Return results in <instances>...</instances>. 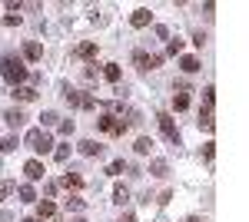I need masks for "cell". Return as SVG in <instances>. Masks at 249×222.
Wrapping results in <instances>:
<instances>
[{
	"label": "cell",
	"instance_id": "8d00e7d4",
	"mask_svg": "<svg viewBox=\"0 0 249 222\" xmlns=\"http://www.w3.org/2000/svg\"><path fill=\"white\" fill-rule=\"evenodd\" d=\"M20 222H37V219H20Z\"/></svg>",
	"mask_w": 249,
	"mask_h": 222
},
{
	"label": "cell",
	"instance_id": "6da1fadb",
	"mask_svg": "<svg viewBox=\"0 0 249 222\" xmlns=\"http://www.w3.org/2000/svg\"><path fill=\"white\" fill-rule=\"evenodd\" d=\"M0 76L10 83V86H23V80H27V67H23V60L14 53H7L0 60Z\"/></svg>",
	"mask_w": 249,
	"mask_h": 222
},
{
	"label": "cell",
	"instance_id": "83f0119b",
	"mask_svg": "<svg viewBox=\"0 0 249 222\" xmlns=\"http://www.w3.org/2000/svg\"><path fill=\"white\" fill-rule=\"evenodd\" d=\"M83 205H87V203H83V199H80V196H70V199H67V209H77V212H80V209H83Z\"/></svg>",
	"mask_w": 249,
	"mask_h": 222
},
{
	"label": "cell",
	"instance_id": "e575fe53",
	"mask_svg": "<svg viewBox=\"0 0 249 222\" xmlns=\"http://www.w3.org/2000/svg\"><path fill=\"white\" fill-rule=\"evenodd\" d=\"M186 222H206V219H199V216H190V219H186Z\"/></svg>",
	"mask_w": 249,
	"mask_h": 222
},
{
	"label": "cell",
	"instance_id": "7a4b0ae2",
	"mask_svg": "<svg viewBox=\"0 0 249 222\" xmlns=\"http://www.w3.org/2000/svg\"><path fill=\"white\" fill-rule=\"evenodd\" d=\"M23 146L34 149V153H50L53 139H50V133H47V130H27V136H23Z\"/></svg>",
	"mask_w": 249,
	"mask_h": 222
},
{
	"label": "cell",
	"instance_id": "cb8c5ba5",
	"mask_svg": "<svg viewBox=\"0 0 249 222\" xmlns=\"http://www.w3.org/2000/svg\"><path fill=\"white\" fill-rule=\"evenodd\" d=\"M53 159H57V163H67V159H70V146H57L53 149Z\"/></svg>",
	"mask_w": 249,
	"mask_h": 222
},
{
	"label": "cell",
	"instance_id": "d6986e66",
	"mask_svg": "<svg viewBox=\"0 0 249 222\" xmlns=\"http://www.w3.org/2000/svg\"><path fill=\"white\" fill-rule=\"evenodd\" d=\"M17 196H20V203H37V192H34V186H20Z\"/></svg>",
	"mask_w": 249,
	"mask_h": 222
},
{
	"label": "cell",
	"instance_id": "1f68e13d",
	"mask_svg": "<svg viewBox=\"0 0 249 222\" xmlns=\"http://www.w3.org/2000/svg\"><path fill=\"white\" fill-rule=\"evenodd\" d=\"M3 23H7V27H17V23H20V14H7V17H3Z\"/></svg>",
	"mask_w": 249,
	"mask_h": 222
},
{
	"label": "cell",
	"instance_id": "d6a6232c",
	"mask_svg": "<svg viewBox=\"0 0 249 222\" xmlns=\"http://www.w3.org/2000/svg\"><path fill=\"white\" fill-rule=\"evenodd\" d=\"M203 156L213 159V156H216V143H206V146H203Z\"/></svg>",
	"mask_w": 249,
	"mask_h": 222
},
{
	"label": "cell",
	"instance_id": "d4e9b609",
	"mask_svg": "<svg viewBox=\"0 0 249 222\" xmlns=\"http://www.w3.org/2000/svg\"><path fill=\"white\" fill-rule=\"evenodd\" d=\"M166 53H170V56L183 53V40H179V37H176V40H170V47H166Z\"/></svg>",
	"mask_w": 249,
	"mask_h": 222
},
{
	"label": "cell",
	"instance_id": "74e56055",
	"mask_svg": "<svg viewBox=\"0 0 249 222\" xmlns=\"http://www.w3.org/2000/svg\"><path fill=\"white\" fill-rule=\"evenodd\" d=\"M73 222H87V219H73Z\"/></svg>",
	"mask_w": 249,
	"mask_h": 222
},
{
	"label": "cell",
	"instance_id": "8fae6325",
	"mask_svg": "<svg viewBox=\"0 0 249 222\" xmlns=\"http://www.w3.org/2000/svg\"><path fill=\"white\" fill-rule=\"evenodd\" d=\"M14 100H20V103H30V100H37V90L34 86H14V93H10Z\"/></svg>",
	"mask_w": 249,
	"mask_h": 222
},
{
	"label": "cell",
	"instance_id": "d590c367",
	"mask_svg": "<svg viewBox=\"0 0 249 222\" xmlns=\"http://www.w3.org/2000/svg\"><path fill=\"white\" fill-rule=\"evenodd\" d=\"M47 222H60V219H57V216H53V219H47Z\"/></svg>",
	"mask_w": 249,
	"mask_h": 222
},
{
	"label": "cell",
	"instance_id": "277c9868",
	"mask_svg": "<svg viewBox=\"0 0 249 222\" xmlns=\"http://www.w3.org/2000/svg\"><path fill=\"white\" fill-rule=\"evenodd\" d=\"M156 123H160L163 136L170 139L173 146H179V130H176V123H173V116H170V113H160V116H156Z\"/></svg>",
	"mask_w": 249,
	"mask_h": 222
},
{
	"label": "cell",
	"instance_id": "4316f807",
	"mask_svg": "<svg viewBox=\"0 0 249 222\" xmlns=\"http://www.w3.org/2000/svg\"><path fill=\"white\" fill-rule=\"evenodd\" d=\"M107 172H110V176H120V172H123V159H113V163L107 166Z\"/></svg>",
	"mask_w": 249,
	"mask_h": 222
},
{
	"label": "cell",
	"instance_id": "9c48e42d",
	"mask_svg": "<svg viewBox=\"0 0 249 222\" xmlns=\"http://www.w3.org/2000/svg\"><path fill=\"white\" fill-rule=\"evenodd\" d=\"M150 20H153V14H150L146 7H140V10L130 14V23H133V27H150Z\"/></svg>",
	"mask_w": 249,
	"mask_h": 222
},
{
	"label": "cell",
	"instance_id": "8992f818",
	"mask_svg": "<svg viewBox=\"0 0 249 222\" xmlns=\"http://www.w3.org/2000/svg\"><path fill=\"white\" fill-rule=\"evenodd\" d=\"M23 60H30V63H37V60H43V47H40L37 40L23 43Z\"/></svg>",
	"mask_w": 249,
	"mask_h": 222
},
{
	"label": "cell",
	"instance_id": "4dcf8cb0",
	"mask_svg": "<svg viewBox=\"0 0 249 222\" xmlns=\"http://www.w3.org/2000/svg\"><path fill=\"white\" fill-rule=\"evenodd\" d=\"M60 133L70 136V133H73V120H63V123H60Z\"/></svg>",
	"mask_w": 249,
	"mask_h": 222
},
{
	"label": "cell",
	"instance_id": "484cf974",
	"mask_svg": "<svg viewBox=\"0 0 249 222\" xmlns=\"http://www.w3.org/2000/svg\"><path fill=\"white\" fill-rule=\"evenodd\" d=\"M0 149H3V153H14V149H17V136H7V139L0 143Z\"/></svg>",
	"mask_w": 249,
	"mask_h": 222
},
{
	"label": "cell",
	"instance_id": "e0dca14e",
	"mask_svg": "<svg viewBox=\"0 0 249 222\" xmlns=\"http://www.w3.org/2000/svg\"><path fill=\"white\" fill-rule=\"evenodd\" d=\"M179 70H183V73H196V70H199V60H196V56H183V60H179Z\"/></svg>",
	"mask_w": 249,
	"mask_h": 222
},
{
	"label": "cell",
	"instance_id": "ffe728a7",
	"mask_svg": "<svg viewBox=\"0 0 249 222\" xmlns=\"http://www.w3.org/2000/svg\"><path fill=\"white\" fill-rule=\"evenodd\" d=\"M136 153H140V156H146V153H150V149H153V139H150V136H140V139H136Z\"/></svg>",
	"mask_w": 249,
	"mask_h": 222
},
{
	"label": "cell",
	"instance_id": "7c38bea8",
	"mask_svg": "<svg viewBox=\"0 0 249 222\" xmlns=\"http://www.w3.org/2000/svg\"><path fill=\"white\" fill-rule=\"evenodd\" d=\"M80 153H83V156H103V143H96V139H83V143H80Z\"/></svg>",
	"mask_w": 249,
	"mask_h": 222
},
{
	"label": "cell",
	"instance_id": "5b68a950",
	"mask_svg": "<svg viewBox=\"0 0 249 222\" xmlns=\"http://www.w3.org/2000/svg\"><path fill=\"white\" fill-rule=\"evenodd\" d=\"M133 60H136V67H140V70H156V67L163 63V53H146V50H136Z\"/></svg>",
	"mask_w": 249,
	"mask_h": 222
},
{
	"label": "cell",
	"instance_id": "f546056e",
	"mask_svg": "<svg viewBox=\"0 0 249 222\" xmlns=\"http://www.w3.org/2000/svg\"><path fill=\"white\" fill-rule=\"evenodd\" d=\"M10 192H14V183H7V179H3V183H0V199H7Z\"/></svg>",
	"mask_w": 249,
	"mask_h": 222
},
{
	"label": "cell",
	"instance_id": "ba28073f",
	"mask_svg": "<svg viewBox=\"0 0 249 222\" xmlns=\"http://www.w3.org/2000/svg\"><path fill=\"white\" fill-rule=\"evenodd\" d=\"M23 172H27V179H43L47 169H43L40 159H27V163H23Z\"/></svg>",
	"mask_w": 249,
	"mask_h": 222
},
{
	"label": "cell",
	"instance_id": "ac0fdd59",
	"mask_svg": "<svg viewBox=\"0 0 249 222\" xmlns=\"http://www.w3.org/2000/svg\"><path fill=\"white\" fill-rule=\"evenodd\" d=\"M113 203L116 205H126V203H130V189H126V186H116V189H113Z\"/></svg>",
	"mask_w": 249,
	"mask_h": 222
},
{
	"label": "cell",
	"instance_id": "603a6c76",
	"mask_svg": "<svg viewBox=\"0 0 249 222\" xmlns=\"http://www.w3.org/2000/svg\"><path fill=\"white\" fill-rule=\"evenodd\" d=\"M150 172H153V176H160V179H163V176H166V172H170V166H166V159H156V163H153V169H150Z\"/></svg>",
	"mask_w": 249,
	"mask_h": 222
},
{
	"label": "cell",
	"instance_id": "30bf717a",
	"mask_svg": "<svg viewBox=\"0 0 249 222\" xmlns=\"http://www.w3.org/2000/svg\"><path fill=\"white\" fill-rule=\"evenodd\" d=\"M96 50H100V47H96L93 40H87V43H80L77 50H73V56H80V60H93Z\"/></svg>",
	"mask_w": 249,
	"mask_h": 222
},
{
	"label": "cell",
	"instance_id": "2e32d148",
	"mask_svg": "<svg viewBox=\"0 0 249 222\" xmlns=\"http://www.w3.org/2000/svg\"><path fill=\"white\" fill-rule=\"evenodd\" d=\"M57 113L53 110H47V113H40V130H50V126H57Z\"/></svg>",
	"mask_w": 249,
	"mask_h": 222
},
{
	"label": "cell",
	"instance_id": "7402d4cb",
	"mask_svg": "<svg viewBox=\"0 0 249 222\" xmlns=\"http://www.w3.org/2000/svg\"><path fill=\"white\" fill-rule=\"evenodd\" d=\"M186 106H190V96L186 93H176L173 96V110H186Z\"/></svg>",
	"mask_w": 249,
	"mask_h": 222
},
{
	"label": "cell",
	"instance_id": "52a82bcc",
	"mask_svg": "<svg viewBox=\"0 0 249 222\" xmlns=\"http://www.w3.org/2000/svg\"><path fill=\"white\" fill-rule=\"evenodd\" d=\"M60 186L70 189V192H77V189H83V176H77V172H63V176H60Z\"/></svg>",
	"mask_w": 249,
	"mask_h": 222
},
{
	"label": "cell",
	"instance_id": "4fadbf2b",
	"mask_svg": "<svg viewBox=\"0 0 249 222\" xmlns=\"http://www.w3.org/2000/svg\"><path fill=\"white\" fill-rule=\"evenodd\" d=\"M23 120H27V116H23L20 110H7V113H3V123H7V126H14V130L23 126Z\"/></svg>",
	"mask_w": 249,
	"mask_h": 222
},
{
	"label": "cell",
	"instance_id": "836d02e7",
	"mask_svg": "<svg viewBox=\"0 0 249 222\" xmlns=\"http://www.w3.org/2000/svg\"><path fill=\"white\" fill-rule=\"evenodd\" d=\"M43 192H47V199H53V196H57V183H47V186H43Z\"/></svg>",
	"mask_w": 249,
	"mask_h": 222
},
{
	"label": "cell",
	"instance_id": "3957f363",
	"mask_svg": "<svg viewBox=\"0 0 249 222\" xmlns=\"http://www.w3.org/2000/svg\"><path fill=\"white\" fill-rule=\"evenodd\" d=\"M96 126L103 133H110V136H123V133H126V123H123L120 116H113V113H103V116L96 120Z\"/></svg>",
	"mask_w": 249,
	"mask_h": 222
},
{
	"label": "cell",
	"instance_id": "5bb4252c",
	"mask_svg": "<svg viewBox=\"0 0 249 222\" xmlns=\"http://www.w3.org/2000/svg\"><path fill=\"white\" fill-rule=\"evenodd\" d=\"M37 216L40 219H53V216H57V205L50 203V199H43V203L37 205Z\"/></svg>",
	"mask_w": 249,
	"mask_h": 222
},
{
	"label": "cell",
	"instance_id": "44dd1931",
	"mask_svg": "<svg viewBox=\"0 0 249 222\" xmlns=\"http://www.w3.org/2000/svg\"><path fill=\"white\" fill-rule=\"evenodd\" d=\"M103 76H107L110 83H120V67H116V63H107V67H103Z\"/></svg>",
	"mask_w": 249,
	"mask_h": 222
},
{
	"label": "cell",
	"instance_id": "f1b7e54d",
	"mask_svg": "<svg viewBox=\"0 0 249 222\" xmlns=\"http://www.w3.org/2000/svg\"><path fill=\"white\" fill-rule=\"evenodd\" d=\"M203 100H206V106L213 110V100H216V90H213V86H206V90H203Z\"/></svg>",
	"mask_w": 249,
	"mask_h": 222
},
{
	"label": "cell",
	"instance_id": "9a60e30c",
	"mask_svg": "<svg viewBox=\"0 0 249 222\" xmlns=\"http://www.w3.org/2000/svg\"><path fill=\"white\" fill-rule=\"evenodd\" d=\"M213 126H216V123H213V110H210V106H206V110H199V130L213 133Z\"/></svg>",
	"mask_w": 249,
	"mask_h": 222
}]
</instances>
